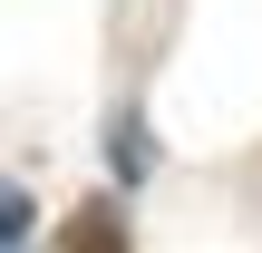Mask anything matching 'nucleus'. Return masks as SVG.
Segmentation results:
<instances>
[{"instance_id":"f257e3e1","label":"nucleus","mask_w":262,"mask_h":253,"mask_svg":"<svg viewBox=\"0 0 262 253\" xmlns=\"http://www.w3.org/2000/svg\"><path fill=\"white\" fill-rule=\"evenodd\" d=\"M107 176H117L126 195L156 176V137H146V107H117V117H107Z\"/></svg>"},{"instance_id":"f03ea898","label":"nucleus","mask_w":262,"mask_h":253,"mask_svg":"<svg viewBox=\"0 0 262 253\" xmlns=\"http://www.w3.org/2000/svg\"><path fill=\"white\" fill-rule=\"evenodd\" d=\"M58 244H68V253H126V244H136V224H126L117 195H97V205H78V215L58 224Z\"/></svg>"},{"instance_id":"7ed1b4c3","label":"nucleus","mask_w":262,"mask_h":253,"mask_svg":"<svg viewBox=\"0 0 262 253\" xmlns=\"http://www.w3.org/2000/svg\"><path fill=\"white\" fill-rule=\"evenodd\" d=\"M29 234H39V205L19 185H0V244H29Z\"/></svg>"}]
</instances>
